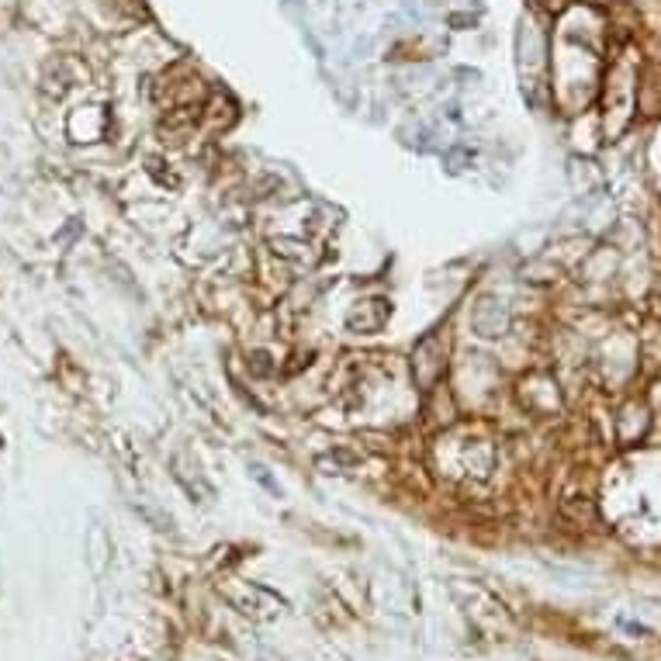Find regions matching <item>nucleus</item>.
<instances>
[{
  "label": "nucleus",
  "mask_w": 661,
  "mask_h": 661,
  "mask_svg": "<svg viewBox=\"0 0 661 661\" xmlns=\"http://www.w3.org/2000/svg\"><path fill=\"white\" fill-rule=\"evenodd\" d=\"M440 357H443L440 336H426V340L416 347V353H412V371H416V378L423 388H430L433 381L440 378V371H443Z\"/></svg>",
  "instance_id": "1"
},
{
  "label": "nucleus",
  "mask_w": 661,
  "mask_h": 661,
  "mask_svg": "<svg viewBox=\"0 0 661 661\" xmlns=\"http://www.w3.org/2000/svg\"><path fill=\"white\" fill-rule=\"evenodd\" d=\"M561 516L575 527H596L599 523V509L589 495H565L561 499Z\"/></svg>",
  "instance_id": "2"
},
{
  "label": "nucleus",
  "mask_w": 661,
  "mask_h": 661,
  "mask_svg": "<svg viewBox=\"0 0 661 661\" xmlns=\"http://www.w3.org/2000/svg\"><path fill=\"white\" fill-rule=\"evenodd\" d=\"M537 4L544 7V11L558 14V11H565V7H568V0H537Z\"/></svg>",
  "instance_id": "3"
}]
</instances>
